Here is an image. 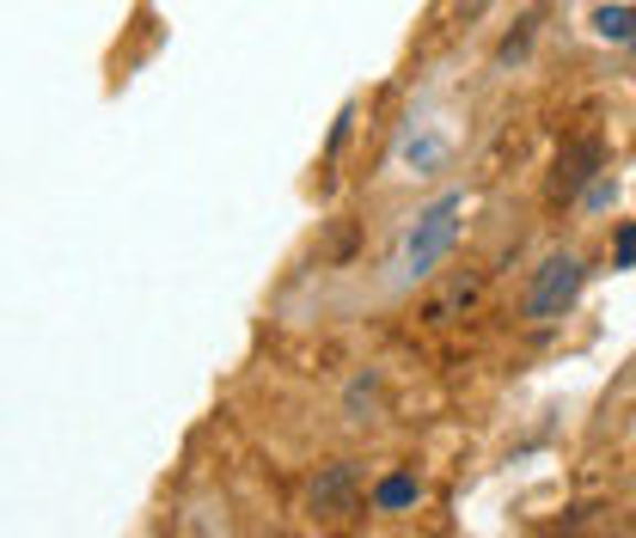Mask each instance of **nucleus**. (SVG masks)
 Here are the masks:
<instances>
[{"instance_id": "1", "label": "nucleus", "mask_w": 636, "mask_h": 538, "mask_svg": "<svg viewBox=\"0 0 636 538\" xmlns=\"http://www.w3.org/2000/svg\"><path fill=\"white\" fill-rule=\"evenodd\" d=\"M459 214H465L459 190H447L441 202H428V209L416 214V226L404 233V245H398V282H428L435 276L441 257H447L453 239H459Z\"/></svg>"}, {"instance_id": "2", "label": "nucleus", "mask_w": 636, "mask_h": 538, "mask_svg": "<svg viewBox=\"0 0 636 538\" xmlns=\"http://www.w3.org/2000/svg\"><path fill=\"white\" fill-rule=\"evenodd\" d=\"M582 257H570V251H556V257H544V270L532 276V294H527V318H563L575 306V294H582Z\"/></svg>"}, {"instance_id": "3", "label": "nucleus", "mask_w": 636, "mask_h": 538, "mask_svg": "<svg viewBox=\"0 0 636 538\" xmlns=\"http://www.w3.org/2000/svg\"><path fill=\"white\" fill-rule=\"evenodd\" d=\"M594 171H600V141H594V135H582V141H575V147H570V154L556 159V178H551V197H556V202H570V197H575V190H582V184H587V178H594Z\"/></svg>"}, {"instance_id": "4", "label": "nucleus", "mask_w": 636, "mask_h": 538, "mask_svg": "<svg viewBox=\"0 0 636 538\" xmlns=\"http://www.w3.org/2000/svg\"><path fill=\"white\" fill-rule=\"evenodd\" d=\"M349 496H356V465H325V472L312 477V508L318 514H337Z\"/></svg>"}, {"instance_id": "5", "label": "nucleus", "mask_w": 636, "mask_h": 538, "mask_svg": "<svg viewBox=\"0 0 636 538\" xmlns=\"http://www.w3.org/2000/svg\"><path fill=\"white\" fill-rule=\"evenodd\" d=\"M416 502H423V484H416L411 472L380 477V489H373V508L380 514H404V508H416Z\"/></svg>"}, {"instance_id": "6", "label": "nucleus", "mask_w": 636, "mask_h": 538, "mask_svg": "<svg viewBox=\"0 0 636 538\" xmlns=\"http://www.w3.org/2000/svg\"><path fill=\"white\" fill-rule=\"evenodd\" d=\"M630 25H636L630 7H600V13H594V31L606 43H630Z\"/></svg>"}, {"instance_id": "7", "label": "nucleus", "mask_w": 636, "mask_h": 538, "mask_svg": "<svg viewBox=\"0 0 636 538\" xmlns=\"http://www.w3.org/2000/svg\"><path fill=\"white\" fill-rule=\"evenodd\" d=\"M404 159H411L416 171H435L441 159H447V135H428V141H411V147H404Z\"/></svg>"}, {"instance_id": "8", "label": "nucleus", "mask_w": 636, "mask_h": 538, "mask_svg": "<svg viewBox=\"0 0 636 538\" xmlns=\"http://www.w3.org/2000/svg\"><path fill=\"white\" fill-rule=\"evenodd\" d=\"M612 270H636V221H624L612 239Z\"/></svg>"}, {"instance_id": "9", "label": "nucleus", "mask_w": 636, "mask_h": 538, "mask_svg": "<svg viewBox=\"0 0 636 538\" xmlns=\"http://www.w3.org/2000/svg\"><path fill=\"white\" fill-rule=\"evenodd\" d=\"M612 197H618V184H612L606 171H594V190H587V209H612Z\"/></svg>"}, {"instance_id": "10", "label": "nucleus", "mask_w": 636, "mask_h": 538, "mask_svg": "<svg viewBox=\"0 0 636 538\" xmlns=\"http://www.w3.org/2000/svg\"><path fill=\"white\" fill-rule=\"evenodd\" d=\"M527 43H532V19H527V25H520L515 38H508V43H502V62H515V55H527Z\"/></svg>"}, {"instance_id": "11", "label": "nucleus", "mask_w": 636, "mask_h": 538, "mask_svg": "<svg viewBox=\"0 0 636 538\" xmlns=\"http://www.w3.org/2000/svg\"><path fill=\"white\" fill-rule=\"evenodd\" d=\"M630 50H636V31H630Z\"/></svg>"}]
</instances>
